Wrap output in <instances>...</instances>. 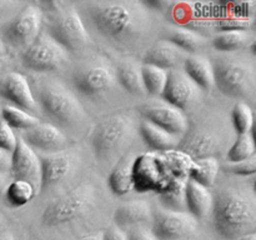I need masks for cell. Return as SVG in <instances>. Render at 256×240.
<instances>
[{
  "label": "cell",
  "mask_w": 256,
  "mask_h": 240,
  "mask_svg": "<svg viewBox=\"0 0 256 240\" xmlns=\"http://www.w3.org/2000/svg\"><path fill=\"white\" fill-rule=\"evenodd\" d=\"M90 36L125 52L139 48L152 28V12L145 2L94 0L75 2Z\"/></svg>",
  "instance_id": "1"
},
{
  "label": "cell",
  "mask_w": 256,
  "mask_h": 240,
  "mask_svg": "<svg viewBox=\"0 0 256 240\" xmlns=\"http://www.w3.org/2000/svg\"><path fill=\"white\" fill-rule=\"evenodd\" d=\"M212 225L226 240L255 232L256 200L254 192L240 189H224L214 195L212 210Z\"/></svg>",
  "instance_id": "2"
},
{
  "label": "cell",
  "mask_w": 256,
  "mask_h": 240,
  "mask_svg": "<svg viewBox=\"0 0 256 240\" xmlns=\"http://www.w3.org/2000/svg\"><path fill=\"white\" fill-rule=\"evenodd\" d=\"M44 14L42 30L56 40L68 52H80L92 44V38L78 12L75 2H39Z\"/></svg>",
  "instance_id": "3"
},
{
  "label": "cell",
  "mask_w": 256,
  "mask_h": 240,
  "mask_svg": "<svg viewBox=\"0 0 256 240\" xmlns=\"http://www.w3.org/2000/svg\"><path fill=\"white\" fill-rule=\"evenodd\" d=\"M212 62L214 66L215 86L220 92L242 102L254 100L256 90L254 62L234 55V52H222Z\"/></svg>",
  "instance_id": "4"
},
{
  "label": "cell",
  "mask_w": 256,
  "mask_h": 240,
  "mask_svg": "<svg viewBox=\"0 0 256 240\" xmlns=\"http://www.w3.org/2000/svg\"><path fill=\"white\" fill-rule=\"evenodd\" d=\"M135 129L132 116L125 112L104 118L98 122L90 138L95 156L100 162L119 160L132 142Z\"/></svg>",
  "instance_id": "5"
},
{
  "label": "cell",
  "mask_w": 256,
  "mask_h": 240,
  "mask_svg": "<svg viewBox=\"0 0 256 240\" xmlns=\"http://www.w3.org/2000/svg\"><path fill=\"white\" fill-rule=\"evenodd\" d=\"M154 12H159L168 18L172 25L194 30L204 36L216 32L215 22L219 16L218 2H145Z\"/></svg>",
  "instance_id": "6"
},
{
  "label": "cell",
  "mask_w": 256,
  "mask_h": 240,
  "mask_svg": "<svg viewBox=\"0 0 256 240\" xmlns=\"http://www.w3.org/2000/svg\"><path fill=\"white\" fill-rule=\"evenodd\" d=\"M35 99L40 112L58 125L72 128L86 120V112L76 95L56 80L42 82L38 86Z\"/></svg>",
  "instance_id": "7"
},
{
  "label": "cell",
  "mask_w": 256,
  "mask_h": 240,
  "mask_svg": "<svg viewBox=\"0 0 256 240\" xmlns=\"http://www.w3.org/2000/svg\"><path fill=\"white\" fill-rule=\"evenodd\" d=\"M44 14L39 2H26L14 18L0 26V39L5 48L24 52L42 32Z\"/></svg>",
  "instance_id": "8"
},
{
  "label": "cell",
  "mask_w": 256,
  "mask_h": 240,
  "mask_svg": "<svg viewBox=\"0 0 256 240\" xmlns=\"http://www.w3.org/2000/svg\"><path fill=\"white\" fill-rule=\"evenodd\" d=\"M24 68L35 72L60 70L70 62V52L42 30L36 39L20 52Z\"/></svg>",
  "instance_id": "9"
},
{
  "label": "cell",
  "mask_w": 256,
  "mask_h": 240,
  "mask_svg": "<svg viewBox=\"0 0 256 240\" xmlns=\"http://www.w3.org/2000/svg\"><path fill=\"white\" fill-rule=\"evenodd\" d=\"M72 82L85 96H100L119 84L116 68L102 56L92 58L75 69Z\"/></svg>",
  "instance_id": "10"
},
{
  "label": "cell",
  "mask_w": 256,
  "mask_h": 240,
  "mask_svg": "<svg viewBox=\"0 0 256 240\" xmlns=\"http://www.w3.org/2000/svg\"><path fill=\"white\" fill-rule=\"evenodd\" d=\"M94 189L89 185H80L68 194L52 200L42 214L45 226H60L82 216L94 202Z\"/></svg>",
  "instance_id": "11"
},
{
  "label": "cell",
  "mask_w": 256,
  "mask_h": 240,
  "mask_svg": "<svg viewBox=\"0 0 256 240\" xmlns=\"http://www.w3.org/2000/svg\"><path fill=\"white\" fill-rule=\"evenodd\" d=\"M199 222L188 212L152 209V232L158 240H186L196 234Z\"/></svg>",
  "instance_id": "12"
},
{
  "label": "cell",
  "mask_w": 256,
  "mask_h": 240,
  "mask_svg": "<svg viewBox=\"0 0 256 240\" xmlns=\"http://www.w3.org/2000/svg\"><path fill=\"white\" fill-rule=\"evenodd\" d=\"M138 112L144 120H148L179 138L184 136L189 130L186 112L169 104L162 98L140 104L138 106Z\"/></svg>",
  "instance_id": "13"
},
{
  "label": "cell",
  "mask_w": 256,
  "mask_h": 240,
  "mask_svg": "<svg viewBox=\"0 0 256 240\" xmlns=\"http://www.w3.org/2000/svg\"><path fill=\"white\" fill-rule=\"evenodd\" d=\"M202 90L192 82L182 68L170 70L162 99L184 112L194 108L202 98Z\"/></svg>",
  "instance_id": "14"
},
{
  "label": "cell",
  "mask_w": 256,
  "mask_h": 240,
  "mask_svg": "<svg viewBox=\"0 0 256 240\" xmlns=\"http://www.w3.org/2000/svg\"><path fill=\"white\" fill-rule=\"evenodd\" d=\"M0 98L6 100L9 105L32 115L40 112L29 80L19 72H8L0 75Z\"/></svg>",
  "instance_id": "15"
},
{
  "label": "cell",
  "mask_w": 256,
  "mask_h": 240,
  "mask_svg": "<svg viewBox=\"0 0 256 240\" xmlns=\"http://www.w3.org/2000/svg\"><path fill=\"white\" fill-rule=\"evenodd\" d=\"M19 136L39 155L62 152L69 146V138L66 134L52 122H40L32 129L22 132Z\"/></svg>",
  "instance_id": "16"
},
{
  "label": "cell",
  "mask_w": 256,
  "mask_h": 240,
  "mask_svg": "<svg viewBox=\"0 0 256 240\" xmlns=\"http://www.w3.org/2000/svg\"><path fill=\"white\" fill-rule=\"evenodd\" d=\"M9 175L12 180L29 182L38 192H42V162L39 154L28 146L19 135L16 148L12 152V166Z\"/></svg>",
  "instance_id": "17"
},
{
  "label": "cell",
  "mask_w": 256,
  "mask_h": 240,
  "mask_svg": "<svg viewBox=\"0 0 256 240\" xmlns=\"http://www.w3.org/2000/svg\"><path fill=\"white\" fill-rule=\"evenodd\" d=\"M188 54L169 40L158 39L145 49L142 56V64L154 65L165 70H174L182 68Z\"/></svg>",
  "instance_id": "18"
},
{
  "label": "cell",
  "mask_w": 256,
  "mask_h": 240,
  "mask_svg": "<svg viewBox=\"0 0 256 240\" xmlns=\"http://www.w3.org/2000/svg\"><path fill=\"white\" fill-rule=\"evenodd\" d=\"M39 158L42 162V192L64 182L74 168V156L66 150L39 155Z\"/></svg>",
  "instance_id": "19"
},
{
  "label": "cell",
  "mask_w": 256,
  "mask_h": 240,
  "mask_svg": "<svg viewBox=\"0 0 256 240\" xmlns=\"http://www.w3.org/2000/svg\"><path fill=\"white\" fill-rule=\"evenodd\" d=\"M165 169L166 166L158 158H152L150 155L136 158L134 165V186L139 192L149 189H158L160 192L169 182L162 178V170Z\"/></svg>",
  "instance_id": "20"
},
{
  "label": "cell",
  "mask_w": 256,
  "mask_h": 240,
  "mask_svg": "<svg viewBox=\"0 0 256 240\" xmlns=\"http://www.w3.org/2000/svg\"><path fill=\"white\" fill-rule=\"evenodd\" d=\"M152 208L145 200H130L122 202L114 212V224L120 229H132L152 222Z\"/></svg>",
  "instance_id": "21"
},
{
  "label": "cell",
  "mask_w": 256,
  "mask_h": 240,
  "mask_svg": "<svg viewBox=\"0 0 256 240\" xmlns=\"http://www.w3.org/2000/svg\"><path fill=\"white\" fill-rule=\"evenodd\" d=\"M162 39L169 40L188 55L200 54V52L209 45V38L204 36L194 30L172 24L166 25L162 29Z\"/></svg>",
  "instance_id": "22"
},
{
  "label": "cell",
  "mask_w": 256,
  "mask_h": 240,
  "mask_svg": "<svg viewBox=\"0 0 256 240\" xmlns=\"http://www.w3.org/2000/svg\"><path fill=\"white\" fill-rule=\"evenodd\" d=\"M254 30H235V32H220L214 34L210 44L219 52H236L240 50L255 49Z\"/></svg>",
  "instance_id": "23"
},
{
  "label": "cell",
  "mask_w": 256,
  "mask_h": 240,
  "mask_svg": "<svg viewBox=\"0 0 256 240\" xmlns=\"http://www.w3.org/2000/svg\"><path fill=\"white\" fill-rule=\"evenodd\" d=\"M182 69L202 92H210L215 88L214 66L208 56L202 54L188 55Z\"/></svg>",
  "instance_id": "24"
},
{
  "label": "cell",
  "mask_w": 256,
  "mask_h": 240,
  "mask_svg": "<svg viewBox=\"0 0 256 240\" xmlns=\"http://www.w3.org/2000/svg\"><path fill=\"white\" fill-rule=\"evenodd\" d=\"M214 204V194L209 188L200 185L199 182L189 179L186 180V209L188 212L198 220L206 218L212 214Z\"/></svg>",
  "instance_id": "25"
},
{
  "label": "cell",
  "mask_w": 256,
  "mask_h": 240,
  "mask_svg": "<svg viewBox=\"0 0 256 240\" xmlns=\"http://www.w3.org/2000/svg\"><path fill=\"white\" fill-rule=\"evenodd\" d=\"M136 156L129 152L120 158L109 176L110 189L116 195H125L134 188V165Z\"/></svg>",
  "instance_id": "26"
},
{
  "label": "cell",
  "mask_w": 256,
  "mask_h": 240,
  "mask_svg": "<svg viewBox=\"0 0 256 240\" xmlns=\"http://www.w3.org/2000/svg\"><path fill=\"white\" fill-rule=\"evenodd\" d=\"M139 132L144 142L152 149L160 150V152H170L176 150L179 146L182 138L166 132L162 128L142 119L139 124Z\"/></svg>",
  "instance_id": "27"
},
{
  "label": "cell",
  "mask_w": 256,
  "mask_h": 240,
  "mask_svg": "<svg viewBox=\"0 0 256 240\" xmlns=\"http://www.w3.org/2000/svg\"><path fill=\"white\" fill-rule=\"evenodd\" d=\"M188 176L175 175L159 192V200L162 208L172 212H188L186 209Z\"/></svg>",
  "instance_id": "28"
},
{
  "label": "cell",
  "mask_w": 256,
  "mask_h": 240,
  "mask_svg": "<svg viewBox=\"0 0 256 240\" xmlns=\"http://www.w3.org/2000/svg\"><path fill=\"white\" fill-rule=\"evenodd\" d=\"M116 78L118 82L132 95H144L145 92L144 82L142 75V62L136 60L125 59L118 64Z\"/></svg>",
  "instance_id": "29"
},
{
  "label": "cell",
  "mask_w": 256,
  "mask_h": 240,
  "mask_svg": "<svg viewBox=\"0 0 256 240\" xmlns=\"http://www.w3.org/2000/svg\"><path fill=\"white\" fill-rule=\"evenodd\" d=\"M220 162L216 156H205L192 160L190 164L188 178L206 188H212L218 179Z\"/></svg>",
  "instance_id": "30"
},
{
  "label": "cell",
  "mask_w": 256,
  "mask_h": 240,
  "mask_svg": "<svg viewBox=\"0 0 256 240\" xmlns=\"http://www.w3.org/2000/svg\"><path fill=\"white\" fill-rule=\"evenodd\" d=\"M39 192L29 182L25 180H12L4 192V199L8 205L12 208H20L26 205L34 199Z\"/></svg>",
  "instance_id": "31"
},
{
  "label": "cell",
  "mask_w": 256,
  "mask_h": 240,
  "mask_svg": "<svg viewBox=\"0 0 256 240\" xmlns=\"http://www.w3.org/2000/svg\"><path fill=\"white\" fill-rule=\"evenodd\" d=\"M142 82H144L145 92L152 96L162 98L169 76V70L154 66L149 64H142Z\"/></svg>",
  "instance_id": "32"
},
{
  "label": "cell",
  "mask_w": 256,
  "mask_h": 240,
  "mask_svg": "<svg viewBox=\"0 0 256 240\" xmlns=\"http://www.w3.org/2000/svg\"><path fill=\"white\" fill-rule=\"evenodd\" d=\"M2 120L6 122L12 130H18V132L32 129L40 122V119L36 115L30 114L20 108L9 104L2 108Z\"/></svg>",
  "instance_id": "33"
},
{
  "label": "cell",
  "mask_w": 256,
  "mask_h": 240,
  "mask_svg": "<svg viewBox=\"0 0 256 240\" xmlns=\"http://www.w3.org/2000/svg\"><path fill=\"white\" fill-rule=\"evenodd\" d=\"M254 155H256V146L252 132L236 135L234 142L228 150V160H229V162H242V160L249 159Z\"/></svg>",
  "instance_id": "34"
},
{
  "label": "cell",
  "mask_w": 256,
  "mask_h": 240,
  "mask_svg": "<svg viewBox=\"0 0 256 240\" xmlns=\"http://www.w3.org/2000/svg\"><path fill=\"white\" fill-rule=\"evenodd\" d=\"M232 122L235 132L249 134L254 126V112L248 102H238L232 110Z\"/></svg>",
  "instance_id": "35"
},
{
  "label": "cell",
  "mask_w": 256,
  "mask_h": 240,
  "mask_svg": "<svg viewBox=\"0 0 256 240\" xmlns=\"http://www.w3.org/2000/svg\"><path fill=\"white\" fill-rule=\"evenodd\" d=\"M254 26L255 19H245V18L234 16V15L230 14L220 15L215 22L216 32H235V30H254Z\"/></svg>",
  "instance_id": "36"
},
{
  "label": "cell",
  "mask_w": 256,
  "mask_h": 240,
  "mask_svg": "<svg viewBox=\"0 0 256 240\" xmlns=\"http://www.w3.org/2000/svg\"><path fill=\"white\" fill-rule=\"evenodd\" d=\"M18 144V134L5 122L0 120V149L12 154Z\"/></svg>",
  "instance_id": "37"
},
{
  "label": "cell",
  "mask_w": 256,
  "mask_h": 240,
  "mask_svg": "<svg viewBox=\"0 0 256 240\" xmlns=\"http://www.w3.org/2000/svg\"><path fill=\"white\" fill-rule=\"evenodd\" d=\"M25 4L26 2H19V0H0V26L14 18Z\"/></svg>",
  "instance_id": "38"
},
{
  "label": "cell",
  "mask_w": 256,
  "mask_h": 240,
  "mask_svg": "<svg viewBox=\"0 0 256 240\" xmlns=\"http://www.w3.org/2000/svg\"><path fill=\"white\" fill-rule=\"evenodd\" d=\"M228 172L235 175H242V176H249L256 172V155L249 158V159L242 160L236 162H229L226 165Z\"/></svg>",
  "instance_id": "39"
},
{
  "label": "cell",
  "mask_w": 256,
  "mask_h": 240,
  "mask_svg": "<svg viewBox=\"0 0 256 240\" xmlns=\"http://www.w3.org/2000/svg\"><path fill=\"white\" fill-rule=\"evenodd\" d=\"M128 240H158L154 232L146 225H139V226L132 228L126 232Z\"/></svg>",
  "instance_id": "40"
},
{
  "label": "cell",
  "mask_w": 256,
  "mask_h": 240,
  "mask_svg": "<svg viewBox=\"0 0 256 240\" xmlns=\"http://www.w3.org/2000/svg\"><path fill=\"white\" fill-rule=\"evenodd\" d=\"M102 240H128L126 232L112 224L102 232Z\"/></svg>",
  "instance_id": "41"
},
{
  "label": "cell",
  "mask_w": 256,
  "mask_h": 240,
  "mask_svg": "<svg viewBox=\"0 0 256 240\" xmlns=\"http://www.w3.org/2000/svg\"><path fill=\"white\" fill-rule=\"evenodd\" d=\"M12 166V154L0 149V172L9 174Z\"/></svg>",
  "instance_id": "42"
},
{
  "label": "cell",
  "mask_w": 256,
  "mask_h": 240,
  "mask_svg": "<svg viewBox=\"0 0 256 240\" xmlns=\"http://www.w3.org/2000/svg\"><path fill=\"white\" fill-rule=\"evenodd\" d=\"M10 182V175L8 172H0V198L4 195L5 189Z\"/></svg>",
  "instance_id": "43"
},
{
  "label": "cell",
  "mask_w": 256,
  "mask_h": 240,
  "mask_svg": "<svg viewBox=\"0 0 256 240\" xmlns=\"http://www.w3.org/2000/svg\"><path fill=\"white\" fill-rule=\"evenodd\" d=\"M78 240H102V232L85 235V236H82L80 239H78Z\"/></svg>",
  "instance_id": "44"
},
{
  "label": "cell",
  "mask_w": 256,
  "mask_h": 240,
  "mask_svg": "<svg viewBox=\"0 0 256 240\" xmlns=\"http://www.w3.org/2000/svg\"><path fill=\"white\" fill-rule=\"evenodd\" d=\"M0 240H14V236L10 232H0Z\"/></svg>",
  "instance_id": "45"
},
{
  "label": "cell",
  "mask_w": 256,
  "mask_h": 240,
  "mask_svg": "<svg viewBox=\"0 0 256 240\" xmlns=\"http://www.w3.org/2000/svg\"><path fill=\"white\" fill-rule=\"evenodd\" d=\"M236 240H256V232H250V234H245L240 236Z\"/></svg>",
  "instance_id": "46"
},
{
  "label": "cell",
  "mask_w": 256,
  "mask_h": 240,
  "mask_svg": "<svg viewBox=\"0 0 256 240\" xmlns=\"http://www.w3.org/2000/svg\"><path fill=\"white\" fill-rule=\"evenodd\" d=\"M6 52H8L6 48H5L4 42H2V39H0V58H5V56H6Z\"/></svg>",
  "instance_id": "47"
},
{
  "label": "cell",
  "mask_w": 256,
  "mask_h": 240,
  "mask_svg": "<svg viewBox=\"0 0 256 240\" xmlns=\"http://www.w3.org/2000/svg\"><path fill=\"white\" fill-rule=\"evenodd\" d=\"M5 58H0V75H2V69H4V64H5Z\"/></svg>",
  "instance_id": "48"
},
{
  "label": "cell",
  "mask_w": 256,
  "mask_h": 240,
  "mask_svg": "<svg viewBox=\"0 0 256 240\" xmlns=\"http://www.w3.org/2000/svg\"><path fill=\"white\" fill-rule=\"evenodd\" d=\"M0 120H2V108H0Z\"/></svg>",
  "instance_id": "49"
}]
</instances>
